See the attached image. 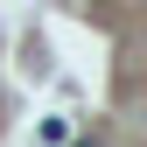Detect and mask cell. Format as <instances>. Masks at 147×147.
Instances as JSON below:
<instances>
[{
	"mask_svg": "<svg viewBox=\"0 0 147 147\" xmlns=\"http://www.w3.org/2000/svg\"><path fill=\"white\" fill-rule=\"evenodd\" d=\"M77 147H98V140H77Z\"/></svg>",
	"mask_w": 147,
	"mask_h": 147,
	"instance_id": "1",
	"label": "cell"
}]
</instances>
